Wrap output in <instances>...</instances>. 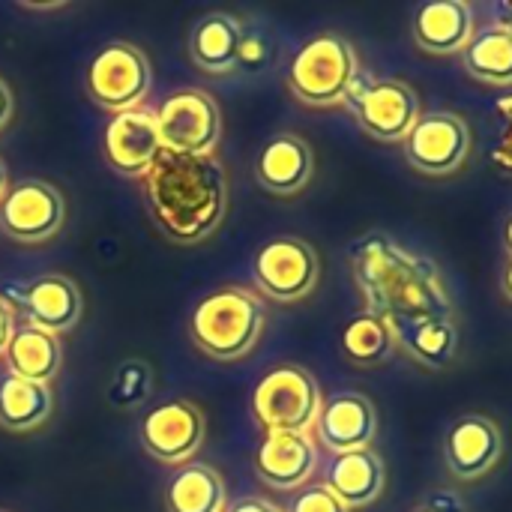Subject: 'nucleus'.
<instances>
[{"label": "nucleus", "instance_id": "1", "mask_svg": "<svg viewBox=\"0 0 512 512\" xmlns=\"http://www.w3.org/2000/svg\"><path fill=\"white\" fill-rule=\"evenodd\" d=\"M348 258L369 315L387 324L453 318V300L435 261L405 249L390 234L372 231L357 237Z\"/></svg>", "mask_w": 512, "mask_h": 512}, {"label": "nucleus", "instance_id": "2", "mask_svg": "<svg viewBox=\"0 0 512 512\" xmlns=\"http://www.w3.org/2000/svg\"><path fill=\"white\" fill-rule=\"evenodd\" d=\"M144 198L156 225L180 246L204 243L228 213V174L216 156L162 150L144 177Z\"/></svg>", "mask_w": 512, "mask_h": 512}, {"label": "nucleus", "instance_id": "3", "mask_svg": "<svg viewBox=\"0 0 512 512\" xmlns=\"http://www.w3.org/2000/svg\"><path fill=\"white\" fill-rule=\"evenodd\" d=\"M264 324L267 312L255 291L222 285L195 306L189 318V336L204 357L234 363L252 354L264 333Z\"/></svg>", "mask_w": 512, "mask_h": 512}, {"label": "nucleus", "instance_id": "4", "mask_svg": "<svg viewBox=\"0 0 512 512\" xmlns=\"http://www.w3.org/2000/svg\"><path fill=\"white\" fill-rule=\"evenodd\" d=\"M357 75L360 60L354 45L345 36L318 33L297 48L285 84L297 102L309 108H333L345 102Z\"/></svg>", "mask_w": 512, "mask_h": 512}, {"label": "nucleus", "instance_id": "5", "mask_svg": "<svg viewBox=\"0 0 512 512\" xmlns=\"http://www.w3.org/2000/svg\"><path fill=\"white\" fill-rule=\"evenodd\" d=\"M324 396L315 375L297 363L270 369L252 390V417L267 432L312 435Z\"/></svg>", "mask_w": 512, "mask_h": 512}, {"label": "nucleus", "instance_id": "6", "mask_svg": "<svg viewBox=\"0 0 512 512\" xmlns=\"http://www.w3.org/2000/svg\"><path fill=\"white\" fill-rule=\"evenodd\" d=\"M84 90L99 108L114 114L141 108L153 90L150 57L132 42H108L87 63Z\"/></svg>", "mask_w": 512, "mask_h": 512}, {"label": "nucleus", "instance_id": "7", "mask_svg": "<svg viewBox=\"0 0 512 512\" xmlns=\"http://www.w3.org/2000/svg\"><path fill=\"white\" fill-rule=\"evenodd\" d=\"M345 105L357 117L360 129L381 144H402L420 120V99L411 84L399 78L357 75Z\"/></svg>", "mask_w": 512, "mask_h": 512}, {"label": "nucleus", "instance_id": "8", "mask_svg": "<svg viewBox=\"0 0 512 512\" xmlns=\"http://www.w3.org/2000/svg\"><path fill=\"white\" fill-rule=\"evenodd\" d=\"M162 150L186 156H216L222 141V108L201 87L174 90L156 111Z\"/></svg>", "mask_w": 512, "mask_h": 512}, {"label": "nucleus", "instance_id": "9", "mask_svg": "<svg viewBox=\"0 0 512 512\" xmlns=\"http://www.w3.org/2000/svg\"><path fill=\"white\" fill-rule=\"evenodd\" d=\"M321 258L300 237H273L252 255V282L273 303H297L318 288Z\"/></svg>", "mask_w": 512, "mask_h": 512}, {"label": "nucleus", "instance_id": "10", "mask_svg": "<svg viewBox=\"0 0 512 512\" xmlns=\"http://www.w3.org/2000/svg\"><path fill=\"white\" fill-rule=\"evenodd\" d=\"M66 222L63 192L45 180H21L0 201V231L24 246L48 243Z\"/></svg>", "mask_w": 512, "mask_h": 512}, {"label": "nucleus", "instance_id": "11", "mask_svg": "<svg viewBox=\"0 0 512 512\" xmlns=\"http://www.w3.org/2000/svg\"><path fill=\"white\" fill-rule=\"evenodd\" d=\"M141 447L150 459L162 465H189L207 438L204 411L189 399H171L153 408L138 429Z\"/></svg>", "mask_w": 512, "mask_h": 512}, {"label": "nucleus", "instance_id": "12", "mask_svg": "<svg viewBox=\"0 0 512 512\" xmlns=\"http://www.w3.org/2000/svg\"><path fill=\"white\" fill-rule=\"evenodd\" d=\"M411 168L429 177H444L462 168L471 150V129L453 111L420 114L408 138L402 141Z\"/></svg>", "mask_w": 512, "mask_h": 512}, {"label": "nucleus", "instance_id": "13", "mask_svg": "<svg viewBox=\"0 0 512 512\" xmlns=\"http://www.w3.org/2000/svg\"><path fill=\"white\" fill-rule=\"evenodd\" d=\"M162 153L156 111L153 108H132L120 111L108 120L102 132V156L105 162L123 177H147L153 162Z\"/></svg>", "mask_w": 512, "mask_h": 512}, {"label": "nucleus", "instance_id": "14", "mask_svg": "<svg viewBox=\"0 0 512 512\" xmlns=\"http://www.w3.org/2000/svg\"><path fill=\"white\" fill-rule=\"evenodd\" d=\"M312 432L333 456L369 450L378 435V411L360 393H336L324 399Z\"/></svg>", "mask_w": 512, "mask_h": 512}, {"label": "nucleus", "instance_id": "15", "mask_svg": "<svg viewBox=\"0 0 512 512\" xmlns=\"http://www.w3.org/2000/svg\"><path fill=\"white\" fill-rule=\"evenodd\" d=\"M318 471V447L312 435H264L255 450V474L264 486L276 492H297L306 489Z\"/></svg>", "mask_w": 512, "mask_h": 512}, {"label": "nucleus", "instance_id": "16", "mask_svg": "<svg viewBox=\"0 0 512 512\" xmlns=\"http://www.w3.org/2000/svg\"><path fill=\"white\" fill-rule=\"evenodd\" d=\"M18 306L30 327L63 336L78 327L84 312L81 288L63 273H45L27 282L18 294Z\"/></svg>", "mask_w": 512, "mask_h": 512}, {"label": "nucleus", "instance_id": "17", "mask_svg": "<svg viewBox=\"0 0 512 512\" xmlns=\"http://www.w3.org/2000/svg\"><path fill=\"white\" fill-rule=\"evenodd\" d=\"M504 453V438L498 423L480 414L456 420L444 441V459L456 480H480L489 474Z\"/></svg>", "mask_w": 512, "mask_h": 512}, {"label": "nucleus", "instance_id": "18", "mask_svg": "<svg viewBox=\"0 0 512 512\" xmlns=\"http://www.w3.org/2000/svg\"><path fill=\"white\" fill-rule=\"evenodd\" d=\"M312 174H315V153L309 141L294 132L273 135L255 159V180L261 183V189L279 198L300 195L309 186Z\"/></svg>", "mask_w": 512, "mask_h": 512}, {"label": "nucleus", "instance_id": "19", "mask_svg": "<svg viewBox=\"0 0 512 512\" xmlns=\"http://www.w3.org/2000/svg\"><path fill=\"white\" fill-rule=\"evenodd\" d=\"M246 24L231 12L204 15L189 33V57L207 75H231L240 66Z\"/></svg>", "mask_w": 512, "mask_h": 512}, {"label": "nucleus", "instance_id": "20", "mask_svg": "<svg viewBox=\"0 0 512 512\" xmlns=\"http://www.w3.org/2000/svg\"><path fill=\"white\" fill-rule=\"evenodd\" d=\"M474 36V12L465 0H429L414 12V42L429 54H456Z\"/></svg>", "mask_w": 512, "mask_h": 512}, {"label": "nucleus", "instance_id": "21", "mask_svg": "<svg viewBox=\"0 0 512 512\" xmlns=\"http://www.w3.org/2000/svg\"><path fill=\"white\" fill-rule=\"evenodd\" d=\"M324 486L348 510L369 507L384 492V462H381V456L372 447L333 456V462L327 468V477H324Z\"/></svg>", "mask_w": 512, "mask_h": 512}, {"label": "nucleus", "instance_id": "22", "mask_svg": "<svg viewBox=\"0 0 512 512\" xmlns=\"http://www.w3.org/2000/svg\"><path fill=\"white\" fill-rule=\"evenodd\" d=\"M3 357H6V375L51 387L54 378L60 375V366H63L60 336L36 330L30 324L15 327Z\"/></svg>", "mask_w": 512, "mask_h": 512}, {"label": "nucleus", "instance_id": "23", "mask_svg": "<svg viewBox=\"0 0 512 512\" xmlns=\"http://www.w3.org/2000/svg\"><path fill=\"white\" fill-rule=\"evenodd\" d=\"M228 489L222 474L207 462H189L174 471L165 489V512H225Z\"/></svg>", "mask_w": 512, "mask_h": 512}, {"label": "nucleus", "instance_id": "24", "mask_svg": "<svg viewBox=\"0 0 512 512\" xmlns=\"http://www.w3.org/2000/svg\"><path fill=\"white\" fill-rule=\"evenodd\" d=\"M396 345L426 369H444L459 348V330L453 318H420L390 324Z\"/></svg>", "mask_w": 512, "mask_h": 512}, {"label": "nucleus", "instance_id": "25", "mask_svg": "<svg viewBox=\"0 0 512 512\" xmlns=\"http://www.w3.org/2000/svg\"><path fill=\"white\" fill-rule=\"evenodd\" d=\"M54 411V393L45 384H33L15 375L0 378V429L12 435L36 432Z\"/></svg>", "mask_w": 512, "mask_h": 512}, {"label": "nucleus", "instance_id": "26", "mask_svg": "<svg viewBox=\"0 0 512 512\" xmlns=\"http://www.w3.org/2000/svg\"><path fill=\"white\" fill-rule=\"evenodd\" d=\"M465 69L486 84H512V36L501 27H486L465 45Z\"/></svg>", "mask_w": 512, "mask_h": 512}, {"label": "nucleus", "instance_id": "27", "mask_svg": "<svg viewBox=\"0 0 512 512\" xmlns=\"http://www.w3.org/2000/svg\"><path fill=\"white\" fill-rule=\"evenodd\" d=\"M393 351H396L393 330L378 315L360 312L342 330V354L354 366H381L390 360Z\"/></svg>", "mask_w": 512, "mask_h": 512}, {"label": "nucleus", "instance_id": "28", "mask_svg": "<svg viewBox=\"0 0 512 512\" xmlns=\"http://www.w3.org/2000/svg\"><path fill=\"white\" fill-rule=\"evenodd\" d=\"M153 393V369L144 360H126L117 366L111 387H108V402L114 408H138L150 399Z\"/></svg>", "mask_w": 512, "mask_h": 512}, {"label": "nucleus", "instance_id": "29", "mask_svg": "<svg viewBox=\"0 0 512 512\" xmlns=\"http://www.w3.org/2000/svg\"><path fill=\"white\" fill-rule=\"evenodd\" d=\"M285 512H351L324 483L321 486H306L294 495L291 507Z\"/></svg>", "mask_w": 512, "mask_h": 512}, {"label": "nucleus", "instance_id": "30", "mask_svg": "<svg viewBox=\"0 0 512 512\" xmlns=\"http://www.w3.org/2000/svg\"><path fill=\"white\" fill-rule=\"evenodd\" d=\"M267 57H270V42H267L261 33H252V30L246 27L243 48H240V66H261Z\"/></svg>", "mask_w": 512, "mask_h": 512}, {"label": "nucleus", "instance_id": "31", "mask_svg": "<svg viewBox=\"0 0 512 512\" xmlns=\"http://www.w3.org/2000/svg\"><path fill=\"white\" fill-rule=\"evenodd\" d=\"M420 510L465 512V504H462V498H459L456 492H450V489H435V492H429V495H426V501H423V507H420Z\"/></svg>", "mask_w": 512, "mask_h": 512}, {"label": "nucleus", "instance_id": "32", "mask_svg": "<svg viewBox=\"0 0 512 512\" xmlns=\"http://www.w3.org/2000/svg\"><path fill=\"white\" fill-rule=\"evenodd\" d=\"M12 333H15V309L6 297H0V357L6 354Z\"/></svg>", "mask_w": 512, "mask_h": 512}, {"label": "nucleus", "instance_id": "33", "mask_svg": "<svg viewBox=\"0 0 512 512\" xmlns=\"http://www.w3.org/2000/svg\"><path fill=\"white\" fill-rule=\"evenodd\" d=\"M225 512H285L279 504H273L270 498H240L237 504H228Z\"/></svg>", "mask_w": 512, "mask_h": 512}, {"label": "nucleus", "instance_id": "34", "mask_svg": "<svg viewBox=\"0 0 512 512\" xmlns=\"http://www.w3.org/2000/svg\"><path fill=\"white\" fill-rule=\"evenodd\" d=\"M12 111H15V99H12V90H9V84L0 78V132L9 126V120H12Z\"/></svg>", "mask_w": 512, "mask_h": 512}, {"label": "nucleus", "instance_id": "35", "mask_svg": "<svg viewBox=\"0 0 512 512\" xmlns=\"http://www.w3.org/2000/svg\"><path fill=\"white\" fill-rule=\"evenodd\" d=\"M501 288H504V294L512 300V258L510 264L504 267V273H501Z\"/></svg>", "mask_w": 512, "mask_h": 512}, {"label": "nucleus", "instance_id": "36", "mask_svg": "<svg viewBox=\"0 0 512 512\" xmlns=\"http://www.w3.org/2000/svg\"><path fill=\"white\" fill-rule=\"evenodd\" d=\"M6 192H9V171H6V165L0 159V201L6 198Z\"/></svg>", "mask_w": 512, "mask_h": 512}, {"label": "nucleus", "instance_id": "37", "mask_svg": "<svg viewBox=\"0 0 512 512\" xmlns=\"http://www.w3.org/2000/svg\"><path fill=\"white\" fill-rule=\"evenodd\" d=\"M501 12H504V24H501V27H504V30L512 36V3L510 6H504Z\"/></svg>", "mask_w": 512, "mask_h": 512}, {"label": "nucleus", "instance_id": "38", "mask_svg": "<svg viewBox=\"0 0 512 512\" xmlns=\"http://www.w3.org/2000/svg\"><path fill=\"white\" fill-rule=\"evenodd\" d=\"M504 243H507V249L512 252V216L507 219V225H504Z\"/></svg>", "mask_w": 512, "mask_h": 512}, {"label": "nucleus", "instance_id": "39", "mask_svg": "<svg viewBox=\"0 0 512 512\" xmlns=\"http://www.w3.org/2000/svg\"><path fill=\"white\" fill-rule=\"evenodd\" d=\"M414 512H426V510H414Z\"/></svg>", "mask_w": 512, "mask_h": 512}, {"label": "nucleus", "instance_id": "40", "mask_svg": "<svg viewBox=\"0 0 512 512\" xmlns=\"http://www.w3.org/2000/svg\"><path fill=\"white\" fill-rule=\"evenodd\" d=\"M0 512H6V510H0Z\"/></svg>", "mask_w": 512, "mask_h": 512}]
</instances>
